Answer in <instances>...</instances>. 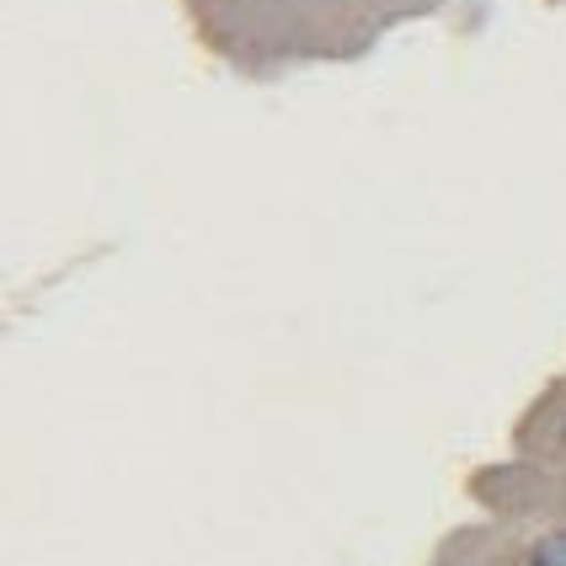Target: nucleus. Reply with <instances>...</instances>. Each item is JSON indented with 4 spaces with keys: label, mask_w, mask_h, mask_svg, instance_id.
<instances>
[{
    "label": "nucleus",
    "mask_w": 566,
    "mask_h": 566,
    "mask_svg": "<svg viewBox=\"0 0 566 566\" xmlns=\"http://www.w3.org/2000/svg\"><path fill=\"white\" fill-rule=\"evenodd\" d=\"M530 566H566V530H551L545 539H535Z\"/></svg>",
    "instance_id": "obj_1"
}]
</instances>
